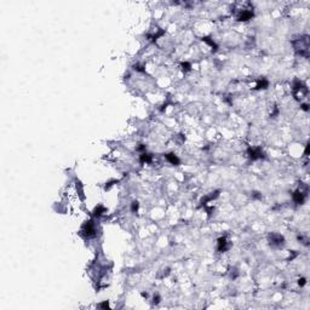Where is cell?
<instances>
[{
	"label": "cell",
	"instance_id": "6da1fadb",
	"mask_svg": "<svg viewBox=\"0 0 310 310\" xmlns=\"http://www.w3.org/2000/svg\"><path fill=\"white\" fill-rule=\"evenodd\" d=\"M81 233L86 236V237H92L96 235V227L95 224L91 222V221H88L84 224L83 229H81Z\"/></svg>",
	"mask_w": 310,
	"mask_h": 310
},
{
	"label": "cell",
	"instance_id": "7a4b0ae2",
	"mask_svg": "<svg viewBox=\"0 0 310 310\" xmlns=\"http://www.w3.org/2000/svg\"><path fill=\"white\" fill-rule=\"evenodd\" d=\"M269 241L273 246H281L284 244V236L280 235V234H276V233H272L269 235Z\"/></svg>",
	"mask_w": 310,
	"mask_h": 310
},
{
	"label": "cell",
	"instance_id": "3957f363",
	"mask_svg": "<svg viewBox=\"0 0 310 310\" xmlns=\"http://www.w3.org/2000/svg\"><path fill=\"white\" fill-rule=\"evenodd\" d=\"M304 199H305V194L302 192V190H297L294 192L293 194V200H294V202L298 204V205H302L304 202Z\"/></svg>",
	"mask_w": 310,
	"mask_h": 310
},
{
	"label": "cell",
	"instance_id": "277c9868",
	"mask_svg": "<svg viewBox=\"0 0 310 310\" xmlns=\"http://www.w3.org/2000/svg\"><path fill=\"white\" fill-rule=\"evenodd\" d=\"M253 17V12L252 11H248V10H244V11L240 12L237 19L239 21H248V19H251Z\"/></svg>",
	"mask_w": 310,
	"mask_h": 310
},
{
	"label": "cell",
	"instance_id": "5b68a950",
	"mask_svg": "<svg viewBox=\"0 0 310 310\" xmlns=\"http://www.w3.org/2000/svg\"><path fill=\"white\" fill-rule=\"evenodd\" d=\"M248 154H249V157H251L252 160L262 157V152H261V149H259V148H252V149H249Z\"/></svg>",
	"mask_w": 310,
	"mask_h": 310
},
{
	"label": "cell",
	"instance_id": "8992f818",
	"mask_svg": "<svg viewBox=\"0 0 310 310\" xmlns=\"http://www.w3.org/2000/svg\"><path fill=\"white\" fill-rule=\"evenodd\" d=\"M229 247H228V242H227V240L225 237H221V239H218V249L221 252L223 251H227Z\"/></svg>",
	"mask_w": 310,
	"mask_h": 310
},
{
	"label": "cell",
	"instance_id": "52a82bcc",
	"mask_svg": "<svg viewBox=\"0 0 310 310\" xmlns=\"http://www.w3.org/2000/svg\"><path fill=\"white\" fill-rule=\"evenodd\" d=\"M166 159H167L172 165H178V164H179V159L177 157V155H175V154H172V153H171V154H167V155H166Z\"/></svg>",
	"mask_w": 310,
	"mask_h": 310
},
{
	"label": "cell",
	"instance_id": "ba28073f",
	"mask_svg": "<svg viewBox=\"0 0 310 310\" xmlns=\"http://www.w3.org/2000/svg\"><path fill=\"white\" fill-rule=\"evenodd\" d=\"M104 212H105V208H104L102 205H99V206H97V207L95 208V216H96V217H101Z\"/></svg>",
	"mask_w": 310,
	"mask_h": 310
},
{
	"label": "cell",
	"instance_id": "9c48e42d",
	"mask_svg": "<svg viewBox=\"0 0 310 310\" xmlns=\"http://www.w3.org/2000/svg\"><path fill=\"white\" fill-rule=\"evenodd\" d=\"M268 85H269V83H268V80H265V79H262V80H259L258 81V84H257V90H261V88H267L268 87Z\"/></svg>",
	"mask_w": 310,
	"mask_h": 310
},
{
	"label": "cell",
	"instance_id": "30bf717a",
	"mask_svg": "<svg viewBox=\"0 0 310 310\" xmlns=\"http://www.w3.org/2000/svg\"><path fill=\"white\" fill-rule=\"evenodd\" d=\"M150 161H152V156L149 155V154L143 153L141 155V162H150Z\"/></svg>",
	"mask_w": 310,
	"mask_h": 310
},
{
	"label": "cell",
	"instance_id": "8fae6325",
	"mask_svg": "<svg viewBox=\"0 0 310 310\" xmlns=\"http://www.w3.org/2000/svg\"><path fill=\"white\" fill-rule=\"evenodd\" d=\"M138 207H139L138 202H137V201H133V202H132V208H131V210H132V212H136L137 210H138Z\"/></svg>",
	"mask_w": 310,
	"mask_h": 310
},
{
	"label": "cell",
	"instance_id": "7c38bea8",
	"mask_svg": "<svg viewBox=\"0 0 310 310\" xmlns=\"http://www.w3.org/2000/svg\"><path fill=\"white\" fill-rule=\"evenodd\" d=\"M298 285H299V286H304V285H305V279H304V277L299 279V280H298Z\"/></svg>",
	"mask_w": 310,
	"mask_h": 310
},
{
	"label": "cell",
	"instance_id": "4fadbf2b",
	"mask_svg": "<svg viewBox=\"0 0 310 310\" xmlns=\"http://www.w3.org/2000/svg\"><path fill=\"white\" fill-rule=\"evenodd\" d=\"M98 306H101V308H108L109 305H108V302H104V303H102V304H99Z\"/></svg>",
	"mask_w": 310,
	"mask_h": 310
}]
</instances>
